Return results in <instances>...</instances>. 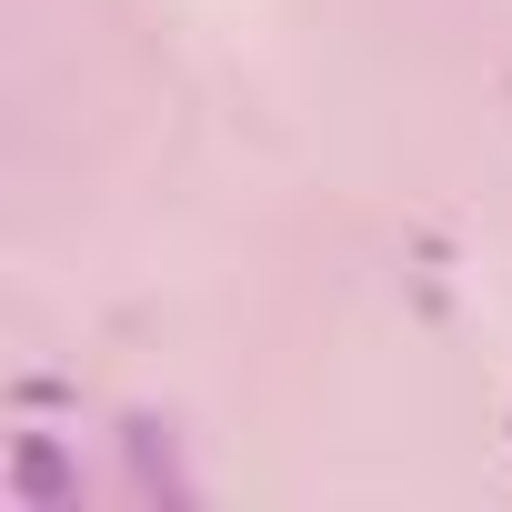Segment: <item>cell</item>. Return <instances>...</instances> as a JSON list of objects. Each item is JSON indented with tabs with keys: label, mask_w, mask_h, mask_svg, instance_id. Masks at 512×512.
I'll return each instance as SVG.
<instances>
[{
	"label": "cell",
	"mask_w": 512,
	"mask_h": 512,
	"mask_svg": "<svg viewBox=\"0 0 512 512\" xmlns=\"http://www.w3.org/2000/svg\"><path fill=\"white\" fill-rule=\"evenodd\" d=\"M0 482H11L21 512H81V462L61 452V432H21L11 462H0Z\"/></svg>",
	"instance_id": "6da1fadb"
},
{
	"label": "cell",
	"mask_w": 512,
	"mask_h": 512,
	"mask_svg": "<svg viewBox=\"0 0 512 512\" xmlns=\"http://www.w3.org/2000/svg\"><path fill=\"white\" fill-rule=\"evenodd\" d=\"M121 442H131V472H141L151 492H171V502H191V482H181V452H171V422H151V412H141V422H131Z\"/></svg>",
	"instance_id": "7a4b0ae2"
}]
</instances>
